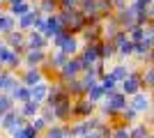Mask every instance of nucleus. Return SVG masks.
Here are the masks:
<instances>
[{
	"mask_svg": "<svg viewBox=\"0 0 154 138\" xmlns=\"http://www.w3.org/2000/svg\"><path fill=\"white\" fill-rule=\"evenodd\" d=\"M64 138H74V136H71V133H67V136H64Z\"/></svg>",
	"mask_w": 154,
	"mask_h": 138,
	"instance_id": "37",
	"label": "nucleus"
},
{
	"mask_svg": "<svg viewBox=\"0 0 154 138\" xmlns=\"http://www.w3.org/2000/svg\"><path fill=\"white\" fill-rule=\"evenodd\" d=\"M2 72H5V65H2V62H0V74H2Z\"/></svg>",
	"mask_w": 154,
	"mask_h": 138,
	"instance_id": "35",
	"label": "nucleus"
},
{
	"mask_svg": "<svg viewBox=\"0 0 154 138\" xmlns=\"http://www.w3.org/2000/svg\"><path fill=\"white\" fill-rule=\"evenodd\" d=\"M81 48H83V44H81V37H78V35H67V39L60 46V51H62L67 58H76L78 53H81Z\"/></svg>",
	"mask_w": 154,
	"mask_h": 138,
	"instance_id": "8",
	"label": "nucleus"
},
{
	"mask_svg": "<svg viewBox=\"0 0 154 138\" xmlns=\"http://www.w3.org/2000/svg\"><path fill=\"white\" fill-rule=\"evenodd\" d=\"M48 90H51V83H48V81H44V83H39V85L30 87V101L44 106L46 104V97H48Z\"/></svg>",
	"mask_w": 154,
	"mask_h": 138,
	"instance_id": "12",
	"label": "nucleus"
},
{
	"mask_svg": "<svg viewBox=\"0 0 154 138\" xmlns=\"http://www.w3.org/2000/svg\"><path fill=\"white\" fill-rule=\"evenodd\" d=\"M19 2H23V0H5V5H7V7H12V5H19Z\"/></svg>",
	"mask_w": 154,
	"mask_h": 138,
	"instance_id": "34",
	"label": "nucleus"
},
{
	"mask_svg": "<svg viewBox=\"0 0 154 138\" xmlns=\"http://www.w3.org/2000/svg\"><path fill=\"white\" fill-rule=\"evenodd\" d=\"M145 138H154V136H152V133H147V136H145Z\"/></svg>",
	"mask_w": 154,
	"mask_h": 138,
	"instance_id": "38",
	"label": "nucleus"
},
{
	"mask_svg": "<svg viewBox=\"0 0 154 138\" xmlns=\"http://www.w3.org/2000/svg\"><path fill=\"white\" fill-rule=\"evenodd\" d=\"M37 14H39V9H32V12L19 16V19H16V28H19L21 32H30L32 28H35V19H37Z\"/></svg>",
	"mask_w": 154,
	"mask_h": 138,
	"instance_id": "15",
	"label": "nucleus"
},
{
	"mask_svg": "<svg viewBox=\"0 0 154 138\" xmlns=\"http://www.w3.org/2000/svg\"><path fill=\"white\" fill-rule=\"evenodd\" d=\"M145 14H147V19H154V0L147 5V9H145Z\"/></svg>",
	"mask_w": 154,
	"mask_h": 138,
	"instance_id": "33",
	"label": "nucleus"
},
{
	"mask_svg": "<svg viewBox=\"0 0 154 138\" xmlns=\"http://www.w3.org/2000/svg\"><path fill=\"white\" fill-rule=\"evenodd\" d=\"M97 111V104H92V101H88L85 97L81 99H74V104H71V113H74V122L76 120H88L92 118Z\"/></svg>",
	"mask_w": 154,
	"mask_h": 138,
	"instance_id": "3",
	"label": "nucleus"
},
{
	"mask_svg": "<svg viewBox=\"0 0 154 138\" xmlns=\"http://www.w3.org/2000/svg\"><path fill=\"white\" fill-rule=\"evenodd\" d=\"M99 85H101V90H103V97H108V94L117 92V90H115V85H117V83H115L113 78H110L108 74H103L101 78H99Z\"/></svg>",
	"mask_w": 154,
	"mask_h": 138,
	"instance_id": "23",
	"label": "nucleus"
},
{
	"mask_svg": "<svg viewBox=\"0 0 154 138\" xmlns=\"http://www.w3.org/2000/svg\"><path fill=\"white\" fill-rule=\"evenodd\" d=\"M97 51H99V60H110L113 55H115V51H117V46L113 44V41H108V39H101L99 44H97Z\"/></svg>",
	"mask_w": 154,
	"mask_h": 138,
	"instance_id": "17",
	"label": "nucleus"
},
{
	"mask_svg": "<svg viewBox=\"0 0 154 138\" xmlns=\"http://www.w3.org/2000/svg\"><path fill=\"white\" fill-rule=\"evenodd\" d=\"M2 5H5V0H0V9H2Z\"/></svg>",
	"mask_w": 154,
	"mask_h": 138,
	"instance_id": "36",
	"label": "nucleus"
},
{
	"mask_svg": "<svg viewBox=\"0 0 154 138\" xmlns=\"http://www.w3.org/2000/svg\"><path fill=\"white\" fill-rule=\"evenodd\" d=\"M28 124H30V129H32L35 133H37V136H42V133H44L46 129H48V124H46V122H44L42 118H35V120H30Z\"/></svg>",
	"mask_w": 154,
	"mask_h": 138,
	"instance_id": "29",
	"label": "nucleus"
},
{
	"mask_svg": "<svg viewBox=\"0 0 154 138\" xmlns=\"http://www.w3.org/2000/svg\"><path fill=\"white\" fill-rule=\"evenodd\" d=\"M67 97V92H64V87L60 85V83H51V90H48V97H46V106H51V108H55V106L62 101V99Z\"/></svg>",
	"mask_w": 154,
	"mask_h": 138,
	"instance_id": "14",
	"label": "nucleus"
},
{
	"mask_svg": "<svg viewBox=\"0 0 154 138\" xmlns=\"http://www.w3.org/2000/svg\"><path fill=\"white\" fill-rule=\"evenodd\" d=\"M7 94H9V97H12V101L16 106H21V104H26V101H30V87H26V85H16L14 87L12 92H7Z\"/></svg>",
	"mask_w": 154,
	"mask_h": 138,
	"instance_id": "16",
	"label": "nucleus"
},
{
	"mask_svg": "<svg viewBox=\"0 0 154 138\" xmlns=\"http://www.w3.org/2000/svg\"><path fill=\"white\" fill-rule=\"evenodd\" d=\"M14 101H12V97L7 94V92H0V113L5 115V113H9V111H14Z\"/></svg>",
	"mask_w": 154,
	"mask_h": 138,
	"instance_id": "26",
	"label": "nucleus"
},
{
	"mask_svg": "<svg viewBox=\"0 0 154 138\" xmlns=\"http://www.w3.org/2000/svg\"><path fill=\"white\" fill-rule=\"evenodd\" d=\"M85 99H88V101H92V104H101L103 101V90H101V85H99V83H94V85H90L88 87V90H85Z\"/></svg>",
	"mask_w": 154,
	"mask_h": 138,
	"instance_id": "19",
	"label": "nucleus"
},
{
	"mask_svg": "<svg viewBox=\"0 0 154 138\" xmlns=\"http://www.w3.org/2000/svg\"><path fill=\"white\" fill-rule=\"evenodd\" d=\"M0 16H2V9H0Z\"/></svg>",
	"mask_w": 154,
	"mask_h": 138,
	"instance_id": "41",
	"label": "nucleus"
},
{
	"mask_svg": "<svg viewBox=\"0 0 154 138\" xmlns=\"http://www.w3.org/2000/svg\"><path fill=\"white\" fill-rule=\"evenodd\" d=\"M32 9H35V7H32V0H23V2H19V5L7 7V14L14 16V19H19V16H23V14L32 12Z\"/></svg>",
	"mask_w": 154,
	"mask_h": 138,
	"instance_id": "18",
	"label": "nucleus"
},
{
	"mask_svg": "<svg viewBox=\"0 0 154 138\" xmlns=\"http://www.w3.org/2000/svg\"><path fill=\"white\" fill-rule=\"evenodd\" d=\"M48 51H26L23 53V67H44Z\"/></svg>",
	"mask_w": 154,
	"mask_h": 138,
	"instance_id": "11",
	"label": "nucleus"
},
{
	"mask_svg": "<svg viewBox=\"0 0 154 138\" xmlns=\"http://www.w3.org/2000/svg\"><path fill=\"white\" fill-rule=\"evenodd\" d=\"M147 133H149V129L145 122H136L134 127H129V138H145Z\"/></svg>",
	"mask_w": 154,
	"mask_h": 138,
	"instance_id": "25",
	"label": "nucleus"
},
{
	"mask_svg": "<svg viewBox=\"0 0 154 138\" xmlns=\"http://www.w3.org/2000/svg\"><path fill=\"white\" fill-rule=\"evenodd\" d=\"M2 41H5V46H9L12 51L21 53V55L28 51L26 48V32H21L19 28L12 30V32H7V35H2Z\"/></svg>",
	"mask_w": 154,
	"mask_h": 138,
	"instance_id": "4",
	"label": "nucleus"
},
{
	"mask_svg": "<svg viewBox=\"0 0 154 138\" xmlns=\"http://www.w3.org/2000/svg\"><path fill=\"white\" fill-rule=\"evenodd\" d=\"M64 32V28H62V21H60V14H51V16H46V30H44V37L48 41L55 37V35Z\"/></svg>",
	"mask_w": 154,
	"mask_h": 138,
	"instance_id": "10",
	"label": "nucleus"
},
{
	"mask_svg": "<svg viewBox=\"0 0 154 138\" xmlns=\"http://www.w3.org/2000/svg\"><path fill=\"white\" fill-rule=\"evenodd\" d=\"M129 74H131V72H129V69H127L124 65H115L113 69H110V74H108V76H110L113 81H115V83H122V81L129 76Z\"/></svg>",
	"mask_w": 154,
	"mask_h": 138,
	"instance_id": "24",
	"label": "nucleus"
},
{
	"mask_svg": "<svg viewBox=\"0 0 154 138\" xmlns=\"http://www.w3.org/2000/svg\"><path fill=\"white\" fill-rule=\"evenodd\" d=\"M67 136V127L64 124H51L39 138H64Z\"/></svg>",
	"mask_w": 154,
	"mask_h": 138,
	"instance_id": "22",
	"label": "nucleus"
},
{
	"mask_svg": "<svg viewBox=\"0 0 154 138\" xmlns=\"http://www.w3.org/2000/svg\"><path fill=\"white\" fill-rule=\"evenodd\" d=\"M16 78H19L21 85H26V87H35L46 81L42 67H23L21 72H16Z\"/></svg>",
	"mask_w": 154,
	"mask_h": 138,
	"instance_id": "1",
	"label": "nucleus"
},
{
	"mask_svg": "<svg viewBox=\"0 0 154 138\" xmlns=\"http://www.w3.org/2000/svg\"><path fill=\"white\" fill-rule=\"evenodd\" d=\"M129 108H134L138 115H140V113H147L149 108H152V97H149V94H145V92L140 90L138 94H134V97H131Z\"/></svg>",
	"mask_w": 154,
	"mask_h": 138,
	"instance_id": "9",
	"label": "nucleus"
},
{
	"mask_svg": "<svg viewBox=\"0 0 154 138\" xmlns=\"http://www.w3.org/2000/svg\"><path fill=\"white\" fill-rule=\"evenodd\" d=\"M39 118H42V120H44V122H46V124H48V127H51V124H55V115H53V108H51V106H42V111H39Z\"/></svg>",
	"mask_w": 154,
	"mask_h": 138,
	"instance_id": "28",
	"label": "nucleus"
},
{
	"mask_svg": "<svg viewBox=\"0 0 154 138\" xmlns=\"http://www.w3.org/2000/svg\"><path fill=\"white\" fill-rule=\"evenodd\" d=\"M78 2H81V0H58L60 12H67V9H78Z\"/></svg>",
	"mask_w": 154,
	"mask_h": 138,
	"instance_id": "30",
	"label": "nucleus"
},
{
	"mask_svg": "<svg viewBox=\"0 0 154 138\" xmlns=\"http://www.w3.org/2000/svg\"><path fill=\"white\" fill-rule=\"evenodd\" d=\"M26 124H28V122L21 118L19 113H16V108H14V111H9V113L2 115V124H0V129L7 131V133H14L16 129H21V127H26Z\"/></svg>",
	"mask_w": 154,
	"mask_h": 138,
	"instance_id": "5",
	"label": "nucleus"
},
{
	"mask_svg": "<svg viewBox=\"0 0 154 138\" xmlns=\"http://www.w3.org/2000/svg\"><path fill=\"white\" fill-rule=\"evenodd\" d=\"M0 124H2V113H0Z\"/></svg>",
	"mask_w": 154,
	"mask_h": 138,
	"instance_id": "39",
	"label": "nucleus"
},
{
	"mask_svg": "<svg viewBox=\"0 0 154 138\" xmlns=\"http://www.w3.org/2000/svg\"><path fill=\"white\" fill-rule=\"evenodd\" d=\"M12 30H16V19L2 12V16H0V37L7 35V32H12Z\"/></svg>",
	"mask_w": 154,
	"mask_h": 138,
	"instance_id": "20",
	"label": "nucleus"
},
{
	"mask_svg": "<svg viewBox=\"0 0 154 138\" xmlns=\"http://www.w3.org/2000/svg\"><path fill=\"white\" fill-rule=\"evenodd\" d=\"M110 138H129V127H113Z\"/></svg>",
	"mask_w": 154,
	"mask_h": 138,
	"instance_id": "31",
	"label": "nucleus"
},
{
	"mask_svg": "<svg viewBox=\"0 0 154 138\" xmlns=\"http://www.w3.org/2000/svg\"><path fill=\"white\" fill-rule=\"evenodd\" d=\"M81 74H83V65H81L78 55H76V58H69V60H67V65L58 72V83L62 85V83H67V81H76Z\"/></svg>",
	"mask_w": 154,
	"mask_h": 138,
	"instance_id": "2",
	"label": "nucleus"
},
{
	"mask_svg": "<svg viewBox=\"0 0 154 138\" xmlns=\"http://www.w3.org/2000/svg\"><path fill=\"white\" fill-rule=\"evenodd\" d=\"M140 87H143V85H140V76H138L136 72H131L127 78L120 83V92H122V94H127V97L138 94V92H140Z\"/></svg>",
	"mask_w": 154,
	"mask_h": 138,
	"instance_id": "7",
	"label": "nucleus"
},
{
	"mask_svg": "<svg viewBox=\"0 0 154 138\" xmlns=\"http://www.w3.org/2000/svg\"><path fill=\"white\" fill-rule=\"evenodd\" d=\"M39 111H42V106L35 104V101H26V104H21L19 108H16V113H19V115L26 120V122H30V120L39 118Z\"/></svg>",
	"mask_w": 154,
	"mask_h": 138,
	"instance_id": "13",
	"label": "nucleus"
},
{
	"mask_svg": "<svg viewBox=\"0 0 154 138\" xmlns=\"http://www.w3.org/2000/svg\"><path fill=\"white\" fill-rule=\"evenodd\" d=\"M9 138H39V136L30 129V124H26V127H21V129H16L14 133H9Z\"/></svg>",
	"mask_w": 154,
	"mask_h": 138,
	"instance_id": "27",
	"label": "nucleus"
},
{
	"mask_svg": "<svg viewBox=\"0 0 154 138\" xmlns=\"http://www.w3.org/2000/svg\"><path fill=\"white\" fill-rule=\"evenodd\" d=\"M138 76H140V85L145 87V90H152V92H154V67L143 69Z\"/></svg>",
	"mask_w": 154,
	"mask_h": 138,
	"instance_id": "21",
	"label": "nucleus"
},
{
	"mask_svg": "<svg viewBox=\"0 0 154 138\" xmlns=\"http://www.w3.org/2000/svg\"><path fill=\"white\" fill-rule=\"evenodd\" d=\"M26 48L28 51H46L48 48V39L42 32H37V30H30V32H26Z\"/></svg>",
	"mask_w": 154,
	"mask_h": 138,
	"instance_id": "6",
	"label": "nucleus"
},
{
	"mask_svg": "<svg viewBox=\"0 0 154 138\" xmlns=\"http://www.w3.org/2000/svg\"><path fill=\"white\" fill-rule=\"evenodd\" d=\"M2 44H5V41H2V37H0V46H2Z\"/></svg>",
	"mask_w": 154,
	"mask_h": 138,
	"instance_id": "40",
	"label": "nucleus"
},
{
	"mask_svg": "<svg viewBox=\"0 0 154 138\" xmlns=\"http://www.w3.org/2000/svg\"><path fill=\"white\" fill-rule=\"evenodd\" d=\"M9 55H12V48H9V46H0V62H2V65H7V60H9Z\"/></svg>",
	"mask_w": 154,
	"mask_h": 138,
	"instance_id": "32",
	"label": "nucleus"
}]
</instances>
